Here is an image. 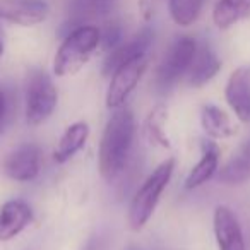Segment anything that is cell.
<instances>
[{
    "label": "cell",
    "instance_id": "obj_22",
    "mask_svg": "<svg viewBox=\"0 0 250 250\" xmlns=\"http://www.w3.org/2000/svg\"><path fill=\"white\" fill-rule=\"evenodd\" d=\"M7 117H9V101L4 89L0 87V134L4 132L5 124H7Z\"/></svg>",
    "mask_w": 250,
    "mask_h": 250
},
{
    "label": "cell",
    "instance_id": "obj_10",
    "mask_svg": "<svg viewBox=\"0 0 250 250\" xmlns=\"http://www.w3.org/2000/svg\"><path fill=\"white\" fill-rule=\"evenodd\" d=\"M225 100L240 122L250 124V67H238L229 74Z\"/></svg>",
    "mask_w": 250,
    "mask_h": 250
},
{
    "label": "cell",
    "instance_id": "obj_4",
    "mask_svg": "<svg viewBox=\"0 0 250 250\" xmlns=\"http://www.w3.org/2000/svg\"><path fill=\"white\" fill-rule=\"evenodd\" d=\"M59 93L52 77L42 69L28 74L24 89V115L29 125H40L55 111Z\"/></svg>",
    "mask_w": 250,
    "mask_h": 250
},
{
    "label": "cell",
    "instance_id": "obj_6",
    "mask_svg": "<svg viewBox=\"0 0 250 250\" xmlns=\"http://www.w3.org/2000/svg\"><path fill=\"white\" fill-rule=\"evenodd\" d=\"M147 55L139 57L136 60L124 63L122 67H118L113 74L110 76V84L106 89V106L110 110H117L125 104V101L129 100V96L132 94V91L137 87L139 81L143 79L144 72L147 69Z\"/></svg>",
    "mask_w": 250,
    "mask_h": 250
},
{
    "label": "cell",
    "instance_id": "obj_1",
    "mask_svg": "<svg viewBox=\"0 0 250 250\" xmlns=\"http://www.w3.org/2000/svg\"><path fill=\"white\" fill-rule=\"evenodd\" d=\"M136 136V120L129 108H117L108 118L98 149V168L104 180L111 182L124 171Z\"/></svg>",
    "mask_w": 250,
    "mask_h": 250
},
{
    "label": "cell",
    "instance_id": "obj_9",
    "mask_svg": "<svg viewBox=\"0 0 250 250\" xmlns=\"http://www.w3.org/2000/svg\"><path fill=\"white\" fill-rule=\"evenodd\" d=\"M212 231L218 250H247L240 221L228 206H216L212 214Z\"/></svg>",
    "mask_w": 250,
    "mask_h": 250
},
{
    "label": "cell",
    "instance_id": "obj_18",
    "mask_svg": "<svg viewBox=\"0 0 250 250\" xmlns=\"http://www.w3.org/2000/svg\"><path fill=\"white\" fill-rule=\"evenodd\" d=\"M250 18V0H218L212 9V21L219 29H228Z\"/></svg>",
    "mask_w": 250,
    "mask_h": 250
},
{
    "label": "cell",
    "instance_id": "obj_15",
    "mask_svg": "<svg viewBox=\"0 0 250 250\" xmlns=\"http://www.w3.org/2000/svg\"><path fill=\"white\" fill-rule=\"evenodd\" d=\"M216 175L218 182L225 185H242L250 180V137L235 151V154Z\"/></svg>",
    "mask_w": 250,
    "mask_h": 250
},
{
    "label": "cell",
    "instance_id": "obj_12",
    "mask_svg": "<svg viewBox=\"0 0 250 250\" xmlns=\"http://www.w3.org/2000/svg\"><path fill=\"white\" fill-rule=\"evenodd\" d=\"M33 221L31 206L22 199H12L0 208V242L16 238Z\"/></svg>",
    "mask_w": 250,
    "mask_h": 250
},
{
    "label": "cell",
    "instance_id": "obj_16",
    "mask_svg": "<svg viewBox=\"0 0 250 250\" xmlns=\"http://www.w3.org/2000/svg\"><path fill=\"white\" fill-rule=\"evenodd\" d=\"M89 137V125L86 122H74L65 129L60 141L57 143V147L53 151V161L59 165H63L76 156L86 144Z\"/></svg>",
    "mask_w": 250,
    "mask_h": 250
},
{
    "label": "cell",
    "instance_id": "obj_5",
    "mask_svg": "<svg viewBox=\"0 0 250 250\" xmlns=\"http://www.w3.org/2000/svg\"><path fill=\"white\" fill-rule=\"evenodd\" d=\"M197 46V42L192 36H178L171 43L154 72V86L158 91L161 93L170 91L188 72Z\"/></svg>",
    "mask_w": 250,
    "mask_h": 250
},
{
    "label": "cell",
    "instance_id": "obj_8",
    "mask_svg": "<svg viewBox=\"0 0 250 250\" xmlns=\"http://www.w3.org/2000/svg\"><path fill=\"white\" fill-rule=\"evenodd\" d=\"M48 18L45 0H0V22L31 28Z\"/></svg>",
    "mask_w": 250,
    "mask_h": 250
},
{
    "label": "cell",
    "instance_id": "obj_14",
    "mask_svg": "<svg viewBox=\"0 0 250 250\" xmlns=\"http://www.w3.org/2000/svg\"><path fill=\"white\" fill-rule=\"evenodd\" d=\"M219 168V147L212 141H206L202 143V156L199 163L188 171L187 178H185V188L187 190H194L209 182Z\"/></svg>",
    "mask_w": 250,
    "mask_h": 250
},
{
    "label": "cell",
    "instance_id": "obj_23",
    "mask_svg": "<svg viewBox=\"0 0 250 250\" xmlns=\"http://www.w3.org/2000/svg\"><path fill=\"white\" fill-rule=\"evenodd\" d=\"M139 7H141V11H143L144 18L151 19V16H153V0H141Z\"/></svg>",
    "mask_w": 250,
    "mask_h": 250
},
{
    "label": "cell",
    "instance_id": "obj_19",
    "mask_svg": "<svg viewBox=\"0 0 250 250\" xmlns=\"http://www.w3.org/2000/svg\"><path fill=\"white\" fill-rule=\"evenodd\" d=\"M167 118H168V108L165 104H156L153 110L149 111L146 122H144V132L146 137L149 139L151 144H156L165 149H170V137L167 136Z\"/></svg>",
    "mask_w": 250,
    "mask_h": 250
},
{
    "label": "cell",
    "instance_id": "obj_20",
    "mask_svg": "<svg viewBox=\"0 0 250 250\" xmlns=\"http://www.w3.org/2000/svg\"><path fill=\"white\" fill-rule=\"evenodd\" d=\"M206 0H168V12L180 28H188L199 19Z\"/></svg>",
    "mask_w": 250,
    "mask_h": 250
},
{
    "label": "cell",
    "instance_id": "obj_24",
    "mask_svg": "<svg viewBox=\"0 0 250 250\" xmlns=\"http://www.w3.org/2000/svg\"><path fill=\"white\" fill-rule=\"evenodd\" d=\"M4 55V42H2V38H0V57Z\"/></svg>",
    "mask_w": 250,
    "mask_h": 250
},
{
    "label": "cell",
    "instance_id": "obj_7",
    "mask_svg": "<svg viewBox=\"0 0 250 250\" xmlns=\"http://www.w3.org/2000/svg\"><path fill=\"white\" fill-rule=\"evenodd\" d=\"M2 171L14 182H31L42 171V151L36 144H22L12 149L2 163Z\"/></svg>",
    "mask_w": 250,
    "mask_h": 250
},
{
    "label": "cell",
    "instance_id": "obj_2",
    "mask_svg": "<svg viewBox=\"0 0 250 250\" xmlns=\"http://www.w3.org/2000/svg\"><path fill=\"white\" fill-rule=\"evenodd\" d=\"M100 46V28L81 24L72 28L60 43L53 59V72L59 77L74 76L87 62Z\"/></svg>",
    "mask_w": 250,
    "mask_h": 250
},
{
    "label": "cell",
    "instance_id": "obj_25",
    "mask_svg": "<svg viewBox=\"0 0 250 250\" xmlns=\"http://www.w3.org/2000/svg\"><path fill=\"white\" fill-rule=\"evenodd\" d=\"M129 250H139V249H134V247H132V249H129Z\"/></svg>",
    "mask_w": 250,
    "mask_h": 250
},
{
    "label": "cell",
    "instance_id": "obj_13",
    "mask_svg": "<svg viewBox=\"0 0 250 250\" xmlns=\"http://www.w3.org/2000/svg\"><path fill=\"white\" fill-rule=\"evenodd\" d=\"M221 70V60L216 55V52L209 45H199L195 57L190 63V69L187 72L188 84L194 87H202L211 79H214L216 74Z\"/></svg>",
    "mask_w": 250,
    "mask_h": 250
},
{
    "label": "cell",
    "instance_id": "obj_17",
    "mask_svg": "<svg viewBox=\"0 0 250 250\" xmlns=\"http://www.w3.org/2000/svg\"><path fill=\"white\" fill-rule=\"evenodd\" d=\"M201 125L204 129L206 136L211 139H228L235 134V127H233L229 117L218 108L216 104H206L201 110Z\"/></svg>",
    "mask_w": 250,
    "mask_h": 250
},
{
    "label": "cell",
    "instance_id": "obj_11",
    "mask_svg": "<svg viewBox=\"0 0 250 250\" xmlns=\"http://www.w3.org/2000/svg\"><path fill=\"white\" fill-rule=\"evenodd\" d=\"M153 40H154L153 29L143 28L127 43H120L117 48L108 52V57L103 62V74L104 76H111V74H113L118 67L124 65V63L139 59V57L147 55V50H149Z\"/></svg>",
    "mask_w": 250,
    "mask_h": 250
},
{
    "label": "cell",
    "instance_id": "obj_3",
    "mask_svg": "<svg viewBox=\"0 0 250 250\" xmlns=\"http://www.w3.org/2000/svg\"><path fill=\"white\" fill-rule=\"evenodd\" d=\"M175 163H177L175 158H168V160L161 161L134 194L129 206V216H127L132 231H141L147 225L151 216L154 214L161 194L171 180V175L175 171Z\"/></svg>",
    "mask_w": 250,
    "mask_h": 250
},
{
    "label": "cell",
    "instance_id": "obj_21",
    "mask_svg": "<svg viewBox=\"0 0 250 250\" xmlns=\"http://www.w3.org/2000/svg\"><path fill=\"white\" fill-rule=\"evenodd\" d=\"M122 43V26L117 21H110L100 29V46L106 52H111Z\"/></svg>",
    "mask_w": 250,
    "mask_h": 250
}]
</instances>
